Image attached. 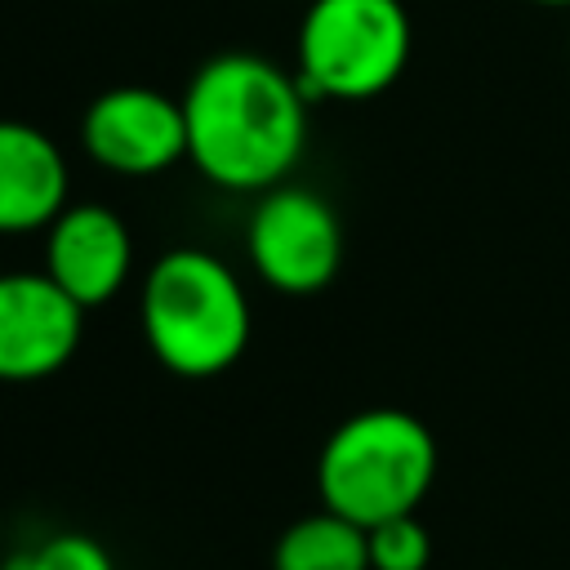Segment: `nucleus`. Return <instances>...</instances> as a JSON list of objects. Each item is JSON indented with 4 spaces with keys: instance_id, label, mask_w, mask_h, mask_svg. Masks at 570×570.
Instances as JSON below:
<instances>
[{
    "instance_id": "obj_1",
    "label": "nucleus",
    "mask_w": 570,
    "mask_h": 570,
    "mask_svg": "<svg viewBox=\"0 0 570 570\" xmlns=\"http://www.w3.org/2000/svg\"><path fill=\"white\" fill-rule=\"evenodd\" d=\"M298 76L263 53H214L183 89L187 160L223 191L281 187L307 147Z\"/></svg>"
},
{
    "instance_id": "obj_2",
    "label": "nucleus",
    "mask_w": 570,
    "mask_h": 570,
    "mask_svg": "<svg viewBox=\"0 0 570 570\" xmlns=\"http://www.w3.org/2000/svg\"><path fill=\"white\" fill-rule=\"evenodd\" d=\"M138 321L151 356L178 379H214L249 347V294L209 249L183 245L160 254L142 276Z\"/></svg>"
},
{
    "instance_id": "obj_3",
    "label": "nucleus",
    "mask_w": 570,
    "mask_h": 570,
    "mask_svg": "<svg viewBox=\"0 0 570 570\" xmlns=\"http://www.w3.org/2000/svg\"><path fill=\"white\" fill-rule=\"evenodd\" d=\"M432 481H436V436L419 414L392 405L347 414L325 436L316 459L321 508L365 530L419 512Z\"/></svg>"
},
{
    "instance_id": "obj_4",
    "label": "nucleus",
    "mask_w": 570,
    "mask_h": 570,
    "mask_svg": "<svg viewBox=\"0 0 570 570\" xmlns=\"http://www.w3.org/2000/svg\"><path fill=\"white\" fill-rule=\"evenodd\" d=\"M410 45L414 27L401 0H307L294 76L312 102H365L401 80Z\"/></svg>"
},
{
    "instance_id": "obj_5",
    "label": "nucleus",
    "mask_w": 570,
    "mask_h": 570,
    "mask_svg": "<svg viewBox=\"0 0 570 570\" xmlns=\"http://www.w3.org/2000/svg\"><path fill=\"white\" fill-rule=\"evenodd\" d=\"M245 254L254 276L289 298L321 294L343 267V223L312 187H267L245 223Z\"/></svg>"
},
{
    "instance_id": "obj_6",
    "label": "nucleus",
    "mask_w": 570,
    "mask_h": 570,
    "mask_svg": "<svg viewBox=\"0 0 570 570\" xmlns=\"http://www.w3.org/2000/svg\"><path fill=\"white\" fill-rule=\"evenodd\" d=\"M80 142L107 174L151 178L187 160V120L183 98H169L151 85L102 89L80 120Z\"/></svg>"
},
{
    "instance_id": "obj_7",
    "label": "nucleus",
    "mask_w": 570,
    "mask_h": 570,
    "mask_svg": "<svg viewBox=\"0 0 570 570\" xmlns=\"http://www.w3.org/2000/svg\"><path fill=\"white\" fill-rule=\"evenodd\" d=\"M85 334V307L45 272H0V383L58 374Z\"/></svg>"
},
{
    "instance_id": "obj_8",
    "label": "nucleus",
    "mask_w": 570,
    "mask_h": 570,
    "mask_svg": "<svg viewBox=\"0 0 570 570\" xmlns=\"http://www.w3.org/2000/svg\"><path fill=\"white\" fill-rule=\"evenodd\" d=\"M134 272V236L111 205L76 200L45 227V276L85 312L111 303Z\"/></svg>"
},
{
    "instance_id": "obj_9",
    "label": "nucleus",
    "mask_w": 570,
    "mask_h": 570,
    "mask_svg": "<svg viewBox=\"0 0 570 570\" xmlns=\"http://www.w3.org/2000/svg\"><path fill=\"white\" fill-rule=\"evenodd\" d=\"M67 187L62 147L27 120H0V236L49 227L71 205Z\"/></svg>"
},
{
    "instance_id": "obj_10",
    "label": "nucleus",
    "mask_w": 570,
    "mask_h": 570,
    "mask_svg": "<svg viewBox=\"0 0 570 570\" xmlns=\"http://www.w3.org/2000/svg\"><path fill=\"white\" fill-rule=\"evenodd\" d=\"M272 570H370V534L330 508L307 512L281 530Z\"/></svg>"
},
{
    "instance_id": "obj_11",
    "label": "nucleus",
    "mask_w": 570,
    "mask_h": 570,
    "mask_svg": "<svg viewBox=\"0 0 570 570\" xmlns=\"http://www.w3.org/2000/svg\"><path fill=\"white\" fill-rule=\"evenodd\" d=\"M365 534H370V570H428L432 561V534L414 512L379 521Z\"/></svg>"
},
{
    "instance_id": "obj_12",
    "label": "nucleus",
    "mask_w": 570,
    "mask_h": 570,
    "mask_svg": "<svg viewBox=\"0 0 570 570\" xmlns=\"http://www.w3.org/2000/svg\"><path fill=\"white\" fill-rule=\"evenodd\" d=\"M13 566L18 570H116L111 552L94 534H80V530H62V534L40 539L22 557H13Z\"/></svg>"
},
{
    "instance_id": "obj_13",
    "label": "nucleus",
    "mask_w": 570,
    "mask_h": 570,
    "mask_svg": "<svg viewBox=\"0 0 570 570\" xmlns=\"http://www.w3.org/2000/svg\"><path fill=\"white\" fill-rule=\"evenodd\" d=\"M530 4H539V9H570V0H530Z\"/></svg>"
},
{
    "instance_id": "obj_14",
    "label": "nucleus",
    "mask_w": 570,
    "mask_h": 570,
    "mask_svg": "<svg viewBox=\"0 0 570 570\" xmlns=\"http://www.w3.org/2000/svg\"><path fill=\"white\" fill-rule=\"evenodd\" d=\"M0 570H18V566H13V561H4V566H0Z\"/></svg>"
}]
</instances>
